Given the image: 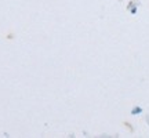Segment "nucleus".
<instances>
[]
</instances>
